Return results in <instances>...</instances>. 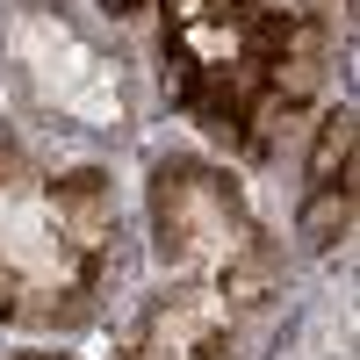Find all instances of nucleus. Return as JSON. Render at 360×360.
<instances>
[{
  "label": "nucleus",
  "instance_id": "nucleus-1",
  "mask_svg": "<svg viewBox=\"0 0 360 360\" xmlns=\"http://www.w3.org/2000/svg\"><path fill=\"white\" fill-rule=\"evenodd\" d=\"M332 65V15L317 0H159V79L188 123L266 166L310 115Z\"/></svg>",
  "mask_w": 360,
  "mask_h": 360
},
{
  "label": "nucleus",
  "instance_id": "nucleus-2",
  "mask_svg": "<svg viewBox=\"0 0 360 360\" xmlns=\"http://www.w3.org/2000/svg\"><path fill=\"white\" fill-rule=\"evenodd\" d=\"M123 266V188L94 159H58L0 130V324L86 332Z\"/></svg>",
  "mask_w": 360,
  "mask_h": 360
},
{
  "label": "nucleus",
  "instance_id": "nucleus-3",
  "mask_svg": "<svg viewBox=\"0 0 360 360\" xmlns=\"http://www.w3.org/2000/svg\"><path fill=\"white\" fill-rule=\"evenodd\" d=\"M144 217H152V259L159 274L217 266V274H274V245L252 217L245 188L195 152H166L144 180Z\"/></svg>",
  "mask_w": 360,
  "mask_h": 360
},
{
  "label": "nucleus",
  "instance_id": "nucleus-4",
  "mask_svg": "<svg viewBox=\"0 0 360 360\" xmlns=\"http://www.w3.org/2000/svg\"><path fill=\"white\" fill-rule=\"evenodd\" d=\"M266 288L274 274H217V266L159 274V295L144 303L123 360H238V339Z\"/></svg>",
  "mask_w": 360,
  "mask_h": 360
},
{
  "label": "nucleus",
  "instance_id": "nucleus-5",
  "mask_svg": "<svg viewBox=\"0 0 360 360\" xmlns=\"http://www.w3.org/2000/svg\"><path fill=\"white\" fill-rule=\"evenodd\" d=\"M295 231L310 252H339L353 238V108H324L303 159V202H295Z\"/></svg>",
  "mask_w": 360,
  "mask_h": 360
},
{
  "label": "nucleus",
  "instance_id": "nucleus-6",
  "mask_svg": "<svg viewBox=\"0 0 360 360\" xmlns=\"http://www.w3.org/2000/svg\"><path fill=\"white\" fill-rule=\"evenodd\" d=\"M101 8H108L115 22H123V15H137V8H144V0H101Z\"/></svg>",
  "mask_w": 360,
  "mask_h": 360
},
{
  "label": "nucleus",
  "instance_id": "nucleus-7",
  "mask_svg": "<svg viewBox=\"0 0 360 360\" xmlns=\"http://www.w3.org/2000/svg\"><path fill=\"white\" fill-rule=\"evenodd\" d=\"M0 360H72V353H0Z\"/></svg>",
  "mask_w": 360,
  "mask_h": 360
}]
</instances>
